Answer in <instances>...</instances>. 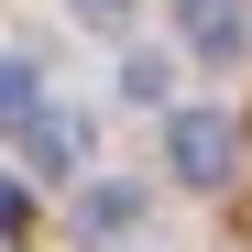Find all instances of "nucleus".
I'll use <instances>...</instances> for the list:
<instances>
[{"label":"nucleus","mask_w":252,"mask_h":252,"mask_svg":"<svg viewBox=\"0 0 252 252\" xmlns=\"http://www.w3.org/2000/svg\"><path fill=\"white\" fill-rule=\"evenodd\" d=\"M164 164H176L187 187H230L241 176V121L230 110H176L164 121Z\"/></svg>","instance_id":"1"},{"label":"nucleus","mask_w":252,"mask_h":252,"mask_svg":"<svg viewBox=\"0 0 252 252\" xmlns=\"http://www.w3.org/2000/svg\"><path fill=\"white\" fill-rule=\"evenodd\" d=\"M176 33H187L208 66H241L252 55V0H176Z\"/></svg>","instance_id":"2"},{"label":"nucleus","mask_w":252,"mask_h":252,"mask_svg":"<svg viewBox=\"0 0 252 252\" xmlns=\"http://www.w3.org/2000/svg\"><path fill=\"white\" fill-rule=\"evenodd\" d=\"M22 154L44 164V176H77V164H88V121L77 110H33L22 121Z\"/></svg>","instance_id":"3"},{"label":"nucleus","mask_w":252,"mask_h":252,"mask_svg":"<svg viewBox=\"0 0 252 252\" xmlns=\"http://www.w3.org/2000/svg\"><path fill=\"white\" fill-rule=\"evenodd\" d=\"M132 220H143V197H132V187H77V230H88V241L132 230Z\"/></svg>","instance_id":"4"},{"label":"nucleus","mask_w":252,"mask_h":252,"mask_svg":"<svg viewBox=\"0 0 252 252\" xmlns=\"http://www.w3.org/2000/svg\"><path fill=\"white\" fill-rule=\"evenodd\" d=\"M33 110H44V88H33V66H22V55H0V132H22Z\"/></svg>","instance_id":"5"},{"label":"nucleus","mask_w":252,"mask_h":252,"mask_svg":"<svg viewBox=\"0 0 252 252\" xmlns=\"http://www.w3.org/2000/svg\"><path fill=\"white\" fill-rule=\"evenodd\" d=\"M77 22H132V0H77Z\"/></svg>","instance_id":"6"},{"label":"nucleus","mask_w":252,"mask_h":252,"mask_svg":"<svg viewBox=\"0 0 252 252\" xmlns=\"http://www.w3.org/2000/svg\"><path fill=\"white\" fill-rule=\"evenodd\" d=\"M11 230H22V187L0 176V241H11Z\"/></svg>","instance_id":"7"}]
</instances>
